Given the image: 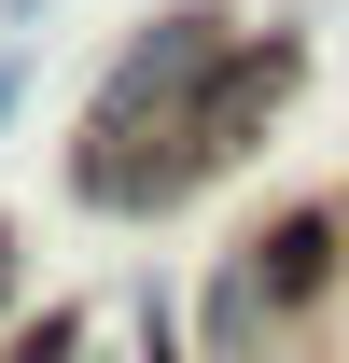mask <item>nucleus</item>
Masks as SVG:
<instances>
[{"label":"nucleus","mask_w":349,"mask_h":363,"mask_svg":"<svg viewBox=\"0 0 349 363\" xmlns=\"http://www.w3.org/2000/svg\"><path fill=\"white\" fill-rule=\"evenodd\" d=\"M223 56H238L223 14H154V43H126V70L84 112V154H70V182L98 210H168L182 196V154H196V112H210Z\"/></svg>","instance_id":"1"}]
</instances>
